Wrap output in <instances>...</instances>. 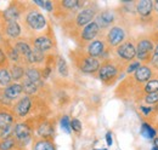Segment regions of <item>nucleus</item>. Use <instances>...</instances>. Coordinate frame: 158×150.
Instances as JSON below:
<instances>
[{"instance_id": "33", "label": "nucleus", "mask_w": 158, "mask_h": 150, "mask_svg": "<svg viewBox=\"0 0 158 150\" xmlns=\"http://www.w3.org/2000/svg\"><path fill=\"white\" fill-rule=\"evenodd\" d=\"M61 127L62 130L66 132V133H71L72 132V127H71V120L68 116H63L61 119Z\"/></svg>"}, {"instance_id": "35", "label": "nucleus", "mask_w": 158, "mask_h": 150, "mask_svg": "<svg viewBox=\"0 0 158 150\" xmlns=\"http://www.w3.org/2000/svg\"><path fill=\"white\" fill-rule=\"evenodd\" d=\"M140 65H141V63H140L139 61H134V62H131V63L128 65L127 73H129V74H130V73H133V72L135 73V72L139 69V67H140Z\"/></svg>"}, {"instance_id": "14", "label": "nucleus", "mask_w": 158, "mask_h": 150, "mask_svg": "<svg viewBox=\"0 0 158 150\" xmlns=\"http://www.w3.org/2000/svg\"><path fill=\"white\" fill-rule=\"evenodd\" d=\"M135 9L141 17H148L153 11V2L151 0H140L136 2Z\"/></svg>"}, {"instance_id": "3", "label": "nucleus", "mask_w": 158, "mask_h": 150, "mask_svg": "<svg viewBox=\"0 0 158 150\" xmlns=\"http://www.w3.org/2000/svg\"><path fill=\"white\" fill-rule=\"evenodd\" d=\"M117 55L127 62H133V59L136 57V45H134L131 41H124L117 47Z\"/></svg>"}, {"instance_id": "17", "label": "nucleus", "mask_w": 158, "mask_h": 150, "mask_svg": "<svg viewBox=\"0 0 158 150\" xmlns=\"http://www.w3.org/2000/svg\"><path fill=\"white\" fill-rule=\"evenodd\" d=\"M44 52L43 51H40L38 49H32L31 50V52H29V55L26 57V59H27V62L28 63H31V64H34V63H41L43 61H44Z\"/></svg>"}, {"instance_id": "20", "label": "nucleus", "mask_w": 158, "mask_h": 150, "mask_svg": "<svg viewBox=\"0 0 158 150\" xmlns=\"http://www.w3.org/2000/svg\"><path fill=\"white\" fill-rule=\"evenodd\" d=\"M20 16V11L15 5H11L9 9H6L4 11V18L7 21V23L10 22H16V19Z\"/></svg>"}, {"instance_id": "7", "label": "nucleus", "mask_w": 158, "mask_h": 150, "mask_svg": "<svg viewBox=\"0 0 158 150\" xmlns=\"http://www.w3.org/2000/svg\"><path fill=\"white\" fill-rule=\"evenodd\" d=\"M94 17H95V10L93 7H85L79 11L77 18H76V23L79 27H85L93 22Z\"/></svg>"}, {"instance_id": "32", "label": "nucleus", "mask_w": 158, "mask_h": 150, "mask_svg": "<svg viewBox=\"0 0 158 150\" xmlns=\"http://www.w3.org/2000/svg\"><path fill=\"white\" fill-rule=\"evenodd\" d=\"M143 101H145L146 104H150V105L158 104V92H156V93L146 94L145 98H143Z\"/></svg>"}, {"instance_id": "6", "label": "nucleus", "mask_w": 158, "mask_h": 150, "mask_svg": "<svg viewBox=\"0 0 158 150\" xmlns=\"http://www.w3.org/2000/svg\"><path fill=\"white\" fill-rule=\"evenodd\" d=\"M80 70L83 73H86V74H93V73H96L99 72L100 69V62L98 58H94V57H84L80 62V65H79Z\"/></svg>"}, {"instance_id": "43", "label": "nucleus", "mask_w": 158, "mask_h": 150, "mask_svg": "<svg viewBox=\"0 0 158 150\" xmlns=\"http://www.w3.org/2000/svg\"><path fill=\"white\" fill-rule=\"evenodd\" d=\"M4 62H5V55H4V52L0 49V64H2Z\"/></svg>"}, {"instance_id": "28", "label": "nucleus", "mask_w": 158, "mask_h": 150, "mask_svg": "<svg viewBox=\"0 0 158 150\" xmlns=\"http://www.w3.org/2000/svg\"><path fill=\"white\" fill-rule=\"evenodd\" d=\"M15 49L19 51V53L21 55H23L24 57H27L29 55V52H31V47H29V45L27 44V42H23V41H19L17 44H16V46H15Z\"/></svg>"}, {"instance_id": "44", "label": "nucleus", "mask_w": 158, "mask_h": 150, "mask_svg": "<svg viewBox=\"0 0 158 150\" xmlns=\"http://www.w3.org/2000/svg\"><path fill=\"white\" fill-rule=\"evenodd\" d=\"M153 10H155L156 14H158V0H156V1L153 2Z\"/></svg>"}, {"instance_id": "1", "label": "nucleus", "mask_w": 158, "mask_h": 150, "mask_svg": "<svg viewBox=\"0 0 158 150\" xmlns=\"http://www.w3.org/2000/svg\"><path fill=\"white\" fill-rule=\"evenodd\" d=\"M155 53V45L153 41L150 39H141L136 44V58L139 62H147L151 61V58Z\"/></svg>"}, {"instance_id": "45", "label": "nucleus", "mask_w": 158, "mask_h": 150, "mask_svg": "<svg viewBox=\"0 0 158 150\" xmlns=\"http://www.w3.org/2000/svg\"><path fill=\"white\" fill-rule=\"evenodd\" d=\"M153 144H155V148L158 149V137H156V138L153 139Z\"/></svg>"}, {"instance_id": "46", "label": "nucleus", "mask_w": 158, "mask_h": 150, "mask_svg": "<svg viewBox=\"0 0 158 150\" xmlns=\"http://www.w3.org/2000/svg\"><path fill=\"white\" fill-rule=\"evenodd\" d=\"M153 55L158 56V44H157V46H155V53H153Z\"/></svg>"}, {"instance_id": "38", "label": "nucleus", "mask_w": 158, "mask_h": 150, "mask_svg": "<svg viewBox=\"0 0 158 150\" xmlns=\"http://www.w3.org/2000/svg\"><path fill=\"white\" fill-rule=\"evenodd\" d=\"M140 110H141V112H143L145 115H148L150 112L153 110V108H152V107H145V105H141V107H140Z\"/></svg>"}, {"instance_id": "31", "label": "nucleus", "mask_w": 158, "mask_h": 150, "mask_svg": "<svg viewBox=\"0 0 158 150\" xmlns=\"http://www.w3.org/2000/svg\"><path fill=\"white\" fill-rule=\"evenodd\" d=\"M15 147V139L14 137L2 139V142L0 143V150H11Z\"/></svg>"}, {"instance_id": "16", "label": "nucleus", "mask_w": 158, "mask_h": 150, "mask_svg": "<svg viewBox=\"0 0 158 150\" xmlns=\"http://www.w3.org/2000/svg\"><path fill=\"white\" fill-rule=\"evenodd\" d=\"M34 47L40 50V51H43V52L49 51L52 47V41L48 37H44V35L38 37L34 39Z\"/></svg>"}, {"instance_id": "37", "label": "nucleus", "mask_w": 158, "mask_h": 150, "mask_svg": "<svg viewBox=\"0 0 158 150\" xmlns=\"http://www.w3.org/2000/svg\"><path fill=\"white\" fill-rule=\"evenodd\" d=\"M10 58L12 61H19V51L16 49H11V51H10Z\"/></svg>"}, {"instance_id": "41", "label": "nucleus", "mask_w": 158, "mask_h": 150, "mask_svg": "<svg viewBox=\"0 0 158 150\" xmlns=\"http://www.w3.org/2000/svg\"><path fill=\"white\" fill-rule=\"evenodd\" d=\"M50 72H51V69L48 67V68H45V70H44V73H43V77L44 79H48V76H49V74H50Z\"/></svg>"}, {"instance_id": "5", "label": "nucleus", "mask_w": 158, "mask_h": 150, "mask_svg": "<svg viewBox=\"0 0 158 150\" xmlns=\"http://www.w3.org/2000/svg\"><path fill=\"white\" fill-rule=\"evenodd\" d=\"M117 75H118V67L111 62H107L100 67L99 77L103 82H108V81L114 80L117 77Z\"/></svg>"}, {"instance_id": "13", "label": "nucleus", "mask_w": 158, "mask_h": 150, "mask_svg": "<svg viewBox=\"0 0 158 150\" xmlns=\"http://www.w3.org/2000/svg\"><path fill=\"white\" fill-rule=\"evenodd\" d=\"M95 22L99 24L100 29L101 28H107V27H110L114 22V14L112 11H110V10L102 11L101 14L98 15Z\"/></svg>"}, {"instance_id": "34", "label": "nucleus", "mask_w": 158, "mask_h": 150, "mask_svg": "<svg viewBox=\"0 0 158 150\" xmlns=\"http://www.w3.org/2000/svg\"><path fill=\"white\" fill-rule=\"evenodd\" d=\"M62 6L66 9H69V10L76 9V7H79V0H63Z\"/></svg>"}, {"instance_id": "47", "label": "nucleus", "mask_w": 158, "mask_h": 150, "mask_svg": "<svg viewBox=\"0 0 158 150\" xmlns=\"http://www.w3.org/2000/svg\"><path fill=\"white\" fill-rule=\"evenodd\" d=\"M151 150H158V149H157V148H155V147H153V148H152Z\"/></svg>"}, {"instance_id": "27", "label": "nucleus", "mask_w": 158, "mask_h": 150, "mask_svg": "<svg viewBox=\"0 0 158 150\" xmlns=\"http://www.w3.org/2000/svg\"><path fill=\"white\" fill-rule=\"evenodd\" d=\"M11 77H12V80H15V81H17V80H21L22 77H23V75L26 74V72H24V69L21 67V65H14L12 68H11Z\"/></svg>"}, {"instance_id": "48", "label": "nucleus", "mask_w": 158, "mask_h": 150, "mask_svg": "<svg viewBox=\"0 0 158 150\" xmlns=\"http://www.w3.org/2000/svg\"><path fill=\"white\" fill-rule=\"evenodd\" d=\"M94 150H107V149H94Z\"/></svg>"}, {"instance_id": "8", "label": "nucleus", "mask_w": 158, "mask_h": 150, "mask_svg": "<svg viewBox=\"0 0 158 150\" xmlns=\"http://www.w3.org/2000/svg\"><path fill=\"white\" fill-rule=\"evenodd\" d=\"M99 32H100L99 24H98L95 21H93L91 23H89L88 26H85V27L83 28L80 38H81V40H84V41H90V42H91V40L94 41V39L98 37Z\"/></svg>"}, {"instance_id": "29", "label": "nucleus", "mask_w": 158, "mask_h": 150, "mask_svg": "<svg viewBox=\"0 0 158 150\" xmlns=\"http://www.w3.org/2000/svg\"><path fill=\"white\" fill-rule=\"evenodd\" d=\"M12 77L11 74L9 73V70H6L5 68H0V85H7L11 82Z\"/></svg>"}, {"instance_id": "49", "label": "nucleus", "mask_w": 158, "mask_h": 150, "mask_svg": "<svg viewBox=\"0 0 158 150\" xmlns=\"http://www.w3.org/2000/svg\"><path fill=\"white\" fill-rule=\"evenodd\" d=\"M156 109H157V110H158V105H157V107H156Z\"/></svg>"}, {"instance_id": "40", "label": "nucleus", "mask_w": 158, "mask_h": 150, "mask_svg": "<svg viewBox=\"0 0 158 150\" xmlns=\"http://www.w3.org/2000/svg\"><path fill=\"white\" fill-rule=\"evenodd\" d=\"M44 9L46 10V11H52V2L51 1H45V5H44Z\"/></svg>"}, {"instance_id": "39", "label": "nucleus", "mask_w": 158, "mask_h": 150, "mask_svg": "<svg viewBox=\"0 0 158 150\" xmlns=\"http://www.w3.org/2000/svg\"><path fill=\"white\" fill-rule=\"evenodd\" d=\"M106 143L108 147H111L113 144V139H112V133L111 132H107L106 133Z\"/></svg>"}, {"instance_id": "50", "label": "nucleus", "mask_w": 158, "mask_h": 150, "mask_svg": "<svg viewBox=\"0 0 158 150\" xmlns=\"http://www.w3.org/2000/svg\"><path fill=\"white\" fill-rule=\"evenodd\" d=\"M157 28H158V21H157Z\"/></svg>"}, {"instance_id": "26", "label": "nucleus", "mask_w": 158, "mask_h": 150, "mask_svg": "<svg viewBox=\"0 0 158 150\" xmlns=\"http://www.w3.org/2000/svg\"><path fill=\"white\" fill-rule=\"evenodd\" d=\"M143 92L147 94L158 92V79H151L148 82H146L143 87Z\"/></svg>"}, {"instance_id": "15", "label": "nucleus", "mask_w": 158, "mask_h": 150, "mask_svg": "<svg viewBox=\"0 0 158 150\" xmlns=\"http://www.w3.org/2000/svg\"><path fill=\"white\" fill-rule=\"evenodd\" d=\"M23 92V86L21 84H11L9 85L5 91H4V96L7 99H16L17 97H20V94Z\"/></svg>"}, {"instance_id": "19", "label": "nucleus", "mask_w": 158, "mask_h": 150, "mask_svg": "<svg viewBox=\"0 0 158 150\" xmlns=\"http://www.w3.org/2000/svg\"><path fill=\"white\" fill-rule=\"evenodd\" d=\"M12 122H14V116L10 112H0V130L1 131H4L6 128H9L10 126H12Z\"/></svg>"}, {"instance_id": "42", "label": "nucleus", "mask_w": 158, "mask_h": 150, "mask_svg": "<svg viewBox=\"0 0 158 150\" xmlns=\"http://www.w3.org/2000/svg\"><path fill=\"white\" fill-rule=\"evenodd\" d=\"M34 4H37L38 6H40V7H43V9H44L45 1H43V0H34Z\"/></svg>"}, {"instance_id": "25", "label": "nucleus", "mask_w": 158, "mask_h": 150, "mask_svg": "<svg viewBox=\"0 0 158 150\" xmlns=\"http://www.w3.org/2000/svg\"><path fill=\"white\" fill-rule=\"evenodd\" d=\"M22 86H23V91L27 94L35 93V92L38 91V87H39L35 82H33V81H31V80H28V79H24Z\"/></svg>"}, {"instance_id": "11", "label": "nucleus", "mask_w": 158, "mask_h": 150, "mask_svg": "<svg viewBox=\"0 0 158 150\" xmlns=\"http://www.w3.org/2000/svg\"><path fill=\"white\" fill-rule=\"evenodd\" d=\"M105 50H106V47H105V42H103L102 40H94V41H91V42L88 45V47H86L88 55L90 57H94V58H96V57H99V56H102Z\"/></svg>"}, {"instance_id": "36", "label": "nucleus", "mask_w": 158, "mask_h": 150, "mask_svg": "<svg viewBox=\"0 0 158 150\" xmlns=\"http://www.w3.org/2000/svg\"><path fill=\"white\" fill-rule=\"evenodd\" d=\"M71 127H72V131L80 132L81 131V122L79 121L78 119H73L71 121Z\"/></svg>"}, {"instance_id": "12", "label": "nucleus", "mask_w": 158, "mask_h": 150, "mask_svg": "<svg viewBox=\"0 0 158 150\" xmlns=\"http://www.w3.org/2000/svg\"><path fill=\"white\" fill-rule=\"evenodd\" d=\"M14 133L16 139L20 140L21 143H27L31 138V128L26 124H17L15 126Z\"/></svg>"}, {"instance_id": "24", "label": "nucleus", "mask_w": 158, "mask_h": 150, "mask_svg": "<svg viewBox=\"0 0 158 150\" xmlns=\"http://www.w3.org/2000/svg\"><path fill=\"white\" fill-rule=\"evenodd\" d=\"M34 150H56V148L50 139H41L35 143Z\"/></svg>"}, {"instance_id": "18", "label": "nucleus", "mask_w": 158, "mask_h": 150, "mask_svg": "<svg viewBox=\"0 0 158 150\" xmlns=\"http://www.w3.org/2000/svg\"><path fill=\"white\" fill-rule=\"evenodd\" d=\"M38 134L44 139H49L54 134V127L50 122H43L38 127Z\"/></svg>"}, {"instance_id": "9", "label": "nucleus", "mask_w": 158, "mask_h": 150, "mask_svg": "<svg viewBox=\"0 0 158 150\" xmlns=\"http://www.w3.org/2000/svg\"><path fill=\"white\" fill-rule=\"evenodd\" d=\"M153 76V72L152 69L146 65V64H142L139 67V69L134 73V79L135 81H138L139 84H146L148 82Z\"/></svg>"}, {"instance_id": "23", "label": "nucleus", "mask_w": 158, "mask_h": 150, "mask_svg": "<svg viewBox=\"0 0 158 150\" xmlns=\"http://www.w3.org/2000/svg\"><path fill=\"white\" fill-rule=\"evenodd\" d=\"M6 34L10 38H17L21 34V27L17 22H10L6 27Z\"/></svg>"}, {"instance_id": "10", "label": "nucleus", "mask_w": 158, "mask_h": 150, "mask_svg": "<svg viewBox=\"0 0 158 150\" xmlns=\"http://www.w3.org/2000/svg\"><path fill=\"white\" fill-rule=\"evenodd\" d=\"M31 108H32V101H31V98L28 96H24L23 98H21L20 101L16 103L15 112L20 117H24L29 112Z\"/></svg>"}, {"instance_id": "21", "label": "nucleus", "mask_w": 158, "mask_h": 150, "mask_svg": "<svg viewBox=\"0 0 158 150\" xmlns=\"http://www.w3.org/2000/svg\"><path fill=\"white\" fill-rule=\"evenodd\" d=\"M26 76H27L28 80L35 82L38 86L41 85V73H40L37 68H33V67L28 68V69L26 70Z\"/></svg>"}, {"instance_id": "30", "label": "nucleus", "mask_w": 158, "mask_h": 150, "mask_svg": "<svg viewBox=\"0 0 158 150\" xmlns=\"http://www.w3.org/2000/svg\"><path fill=\"white\" fill-rule=\"evenodd\" d=\"M57 69H59V73L62 76H67L68 75V67H67V63L66 61L62 58V57H59V61H57Z\"/></svg>"}, {"instance_id": "22", "label": "nucleus", "mask_w": 158, "mask_h": 150, "mask_svg": "<svg viewBox=\"0 0 158 150\" xmlns=\"http://www.w3.org/2000/svg\"><path fill=\"white\" fill-rule=\"evenodd\" d=\"M141 136L142 137H145V138H147V139H155L156 137H157V132L156 130L150 125V124H147V122H142V125H141Z\"/></svg>"}, {"instance_id": "2", "label": "nucleus", "mask_w": 158, "mask_h": 150, "mask_svg": "<svg viewBox=\"0 0 158 150\" xmlns=\"http://www.w3.org/2000/svg\"><path fill=\"white\" fill-rule=\"evenodd\" d=\"M125 30L122 28V27H112L108 33H107V37H106V40H107V44L110 46H117L118 47L119 45H122L124 41H125Z\"/></svg>"}, {"instance_id": "4", "label": "nucleus", "mask_w": 158, "mask_h": 150, "mask_svg": "<svg viewBox=\"0 0 158 150\" xmlns=\"http://www.w3.org/2000/svg\"><path fill=\"white\" fill-rule=\"evenodd\" d=\"M27 24L33 29V30H41L45 28L46 26V19L45 17L37 10H32L28 12L27 17H26Z\"/></svg>"}]
</instances>
